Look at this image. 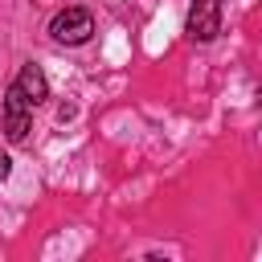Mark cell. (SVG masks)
Instances as JSON below:
<instances>
[{"instance_id":"obj_1","label":"cell","mask_w":262,"mask_h":262,"mask_svg":"<svg viewBox=\"0 0 262 262\" xmlns=\"http://www.w3.org/2000/svg\"><path fill=\"white\" fill-rule=\"evenodd\" d=\"M90 33H94V16L82 4H70L49 20V37L61 45H82V41H90Z\"/></svg>"},{"instance_id":"obj_2","label":"cell","mask_w":262,"mask_h":262,"mask_svg":"<svg viewBox=\"0 0 262 262\" xmlns=\"http://www.w3.org/2000/svg\"><path fill=\"white\" fill-rule=\"evenodd\" d=\"M29 127H33V102H29V94L12 82V86L4 90V135H8L12 143H20V139L29 135Z\"/></svg>"},{"instance_id":"obj_3","label":"cell","mask_w":262,"mask_h":262,"mask_svg":"<svg viewBox=\"0 0 262 262\" xmlns=\"http://www.w3.org/2000/svg\"><path fill=\"white\" fill-rule=\"evenodd\" d=\"M221 33V0H192L188 8V37L192 41H213Z\"/></svg>"},{"instance_id":"obj_4","label":"cell","mask_w":262,"mask_h":262,"mask_svg":"<svg viewBox=\"0 0 262 262\" xmlns=\"http://www.w3.org/2000/svg\"><path fill=\"white\" fill-rule=\"evenodd\" d=\"M16 86L29 94V102L37 106V102H45L49 98V82H45V74H41V66H20V74H16Z\"/></svg>"},{"instance_id":"obj_5","label":"cell","mask_w":262,"mask_h":262,"mask_svg":"<svg viewBox=\"0 0 262 262\" xmlns=\"http://www.w3.org/2000/svg\"><path fill=\"white\" fill-rule=\"evenodd\" d=\"M8 172H12V156L0 147V180H8Z\"/></svg>"},{"instance_id":"obj_6","label":"cell","mask_w":262,"mask_h":262,"mask_svg":"<svg viewBox=\"0 0 262 262\" xmlns=\"http://www.w3.org/2000/svg\"><path fill=\"white\" fill-rule=\"evenodd\" d=\"M258 98H262V86H258Z\"/></svg>"}]
</instances>
